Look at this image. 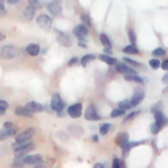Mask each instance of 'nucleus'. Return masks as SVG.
Returning <instances> with one entry per match:
<instances>
[{"label":"nucleus","instance_id":"7","mask_svg":"<svg viewBox=\"0 0 168 168\" xmlns=\"http://www.w3.org/2000/svg\"><path fill=\"white\" fill-rule=\"evenodd\" d=\"M33 135H34V129H26V130L16 134L15 142H30Z\"/></svg>","mask_w":168,"mask_h":168},{"label":"nucleus","instance_id":"12","mask_svg":"<svg viewBox=\"0 0 168 168\" xmlns=\"http://www.w3.org/2000/svg\"><path fill=\"white\" fill-rule=\"evenodd\" d=\"M144 99V92L141 91V89H138V91L134 92V95L131 96L130 99V105H131V108H134V106H137L142 103V100Z\"/></svg>","mask_w":168,"mask_h":168},{"label":"nucleus","instance_id":"13","mask_svg":"<svg viewBox=\"0 0 168 168\" xmlns=\"http://www.w3.org/2000/svg\"><path fill=\"white\" fill-rule=\"evenodd\" d=\"M34 16H36V9L32 8V7H28L25 9H22L21 13H20L21 20H24V21H30V20H33Z\"/></svg>","mask_w":168,"mask_h":168},{"label":"nucleus","instance_id":"17","mask_svg":"<svg viewBox=\"0 0 168 168\" xmlns=\"http://www.w3.org/2000/svg\"><path fill=\"white\" fill-rule=\"evenodd\" d=\"M154 117H155V122L159 124L160 126H166L168 124V118L163 112H156V113H154Z\"/></svg>","mask_w":168,"mask_h":168},{"label":"nucleus","instance_id":"36","mask_svg":"<svg viewBox=\"0 0 168 168\" xmlns=\"http://www.w3.org/2000/svg\"><path fill=\"white\" fill-rule=\"evenodd\" d=\"M43 5H45L43 3H38V2H36V0H29V7L34 8V9H37V8H42Z\"/></svg>","mask_w":168,"mask_h":168},{"label":"nucleus","instance_id":"51","mask_svg":"<svg viewBox=\"0 0 168 168\" xmlns=\"http://www.w3.org/2000/svg\"><path fill=\"white\" fill-rule=\"evenodd\" d=\"M3 40H5V36L3 34V33H0V41H3Z\"/></svg>","mask_w":168,"mask_h":168},{"label":"nucleus","instance_id":"21","mask_svg":"<svg viewBox=\"0 0 168 168\" xmlns=\"http://www.w3.org/2000/svg\"><path fill=\"white\" fill-rule=\"evenodd\" d=\"M25 166V156H16L12 161V167L13 168H21Z\"/></svg>","mask_w":168,"mask_h":168},{"label":"nucleus","instance_id":"33","mask_svg":"<svg viewBox=\"0 0 168 168\" xmlns=\"http://www.w3.org/2000/svg\"><path fill=\"white\" fill-rule=\"evenodd\" d=\"M121 116H125V110H121V109H114V110H112V113H110V117L112 118H118V117Z\"/></svg>","mask_w":168,"mask_h":168},{"label":"nucleus","instance_id":"20","mask_svg":"<svg viewBox=\"0 0 168 168\" xmlns=\"http://www.w3.org/2000/svg\"><path fill=\"white\" fill-rule=\"evenodd\" d=\"M99 59L101 60V62L109 64V66H116V63H117V59H116V58L109 57V55H104V54L99 55Z\"/></svg>","mask_w":168,"mask_h":168},{"label":"nucleus","instance_id":"49","mask_svg":"<svg viewBox=\"0 0 168 168\" xmlns=\"http://www.w3.org/2000/svg\"><path fill=\"white\" fill-rule=\"evenodd\" d=\"M8 3L9 4H19L20 2H19V0H8Z\"/></svg>","mask_w":168,"mask_h":168},{"label":"nucleus","instance_id":"43","mask_svg":"<svg viewBox=\"0 0 168 168\" xmlns=\"http://www.w3.org/2000/svg\"><path fill=\"white\" fill-rule=\"evenodd\" d=\"M160 69H163L164 71H168V59H166V60H163V62H161Z\"/></svg>","mask_w":168,"mask_h":168},{"label":"nucleus","instance_id":"45","mask_svg":"<svg viewBox=\"0 0 168 168\" xmlns=\"http://www.w3.org/2000/svg\"><path fill=\"white\" fill-rule=\"evenodd\" d=\"M104 55H112V49H104Z\"/></svg>","mask_w":168,"mask_h":168},{"label":"nucleus","instance_id":"25","mask_svg":"<svg viewBox=\"0 0 168 168\" xmlns=\"http://www.w3.org/2000/svg\"><path fill=\"white\" fill-rule=\"evenodd\" d=\"M160 64H161V62H160L158 58H153V59H150V60H148V66H150L153 70H158V69H160Z\"/></svg>","mask_w":168,"mask_h":168},{"label":"nucleus","instance_id":"9","mask_svg":"<svg viewBox=\"0 0 168 168\" xmlns=\"http://www.w3.org/2000/svg\"><path fill=\"white\" fill-rule=\"evenodd\" d=\"M47 11L49 13L53 16V17H59L62 15V5H60L59 2H53V3H49L47 5Z\"/></svg>","mask_w":168,"mask_h":168},{"label":"nucleus","instance_id":"6","mask_svg":"<svg viewBox=\"0 0 168 168\" xmlns=\"http://www.w3.org/2000/svg\"><path fill=\"white\" fill-rule=\"evenodd\" d=\"M84 118H86L87 121H99V120H101V116L99 114L96 106L89 105L86 110V113H84Z\"/></svg>","mask_w":168,"mask_h":168},{"label":"nucleus","instance_id":"15","mask_svg":"<svg viewBox=\"0 0 168 168\" xmlns=\"http://www.w3.org/2000/svg\"><path fill=\"white\" fill-rule=\"evenodd\" d=\"M25 53L28 55H30V57H37V55L41 53V47H40V45H37V43H29L25 47Z\"/></svg>","mask_w":168,"mask_h":168},{"label":"nucleus","instance_id":"32","mask_svg":"<svg viewBox=\"0 0 168 168\" xmlns=\"http://www.w3.org/2000/svg\"><path fill=\"white\" fill-rule=\"evenodd\" d=\"M125 80L127 82H135V83H143V79L138 75H130V76H125Z\"/></svg>","mask_w":168,"mask_h":168},{"label":"nucleus","instance_id":"39","mask_svg":"<svg viewBox=\"0 0 168 168\" xmlns=\"http://www.w3.org/2000/svg\"><path fill=\"white\" fill-rule=\"evenodd\" d=\"M161 106H163V103L159 101L155 106H153V108H151V112H153V113H156V112H161Z\"/></svg>","mask_w":168,"mask_h":168},{"label":"nucleus","instance_id":"42","mask_svg":"<svg viewBox=\"0 0 168 168\" xmlns=\"http://www.w3.org/2000/svg\"><path fill=\"white\" fill-rule=\"evenodd\" d=\"M4 129H12V127H16V125L13 124V122H9V121H7V122H4Z\"/></svg>","mask_w":168,"mask_h":168},{"label":"nucleus","instance_id":"38","mask_svg":"<svg viewBox=\"0 0 168 168\" xmlns=\"http://www.w3.org/2000/svg\"><path fill=\"white\" fill-rule=\"evenodd\" d=\"M5 15H7V9L4 8V3L0 0V19H3Z\"/></svg>","mask_w":168,"mask_h":168},{"label":"nucleus","instance_id":"27","mask_svg":"<svg viewBox=\"0 0 168 168\" xmlns=\"http://www.w3.org/2000/svg\"><path fill=\"white\" fill-rule=\"evenodd\" d=\"M131 108V105H130V100H122V101L118 103V109L121 110H127V109H130Z\"/></svg>","mask_w":168,"mask_h":168},{"label":"nucleus","instance_id":"5","mask_svg":"<svg viewBox=\"0 0 168 168\" xmlns=\"http://www.w3.org/2000/svg\"><path fill=\"white\" fill-rule=\"evenodd\" d=\"M72 34H74L77 40H86V37L89 34V28H87L86 25L79 24L74 28L72 30Z\"/></svg>","mask_w":168,"mask_h":168},{"label":"nucleus","instance_id":"29","mask_svg":"<svg viewBox=\"0 0 168 168\" xmlns=\"http://www.w3.org/2000/svg\"><path fill=\"white\" fill-rule=\"evenodd\" d=\"M110 127H112V125L110 124H101L100 125V134H101V135H106V134H108L109 131H110Z\"/></svg>","mask_w":168,"mask_h":168},{"label":"nucleus","instance_id":"2","mask_svg":"<svg viewBox=\"0 0 168 168\" xmlns=\"http://www.w3.org/2000/svg\"><path fill=\"white\" fill-rule=\"evenodd\" d=\"M64 101L62 100V97H60L59 93H54L53 97H51V101H50V108H51V110L54 112H63L64 110Z\"/></svg>","mask_w":168,"mask_h":168},{"label":"nucleus","instance_id":"48","mask_svg":"<svg viewBox=\"0 0 168 168\" xmlns=\"http://www.w3.org/2000/svg\"><path fill=\"white\" fill-rule=\"evenodd\" d=\"M93 168H104V164L103 163H96L93 166Z\"/></svg>","mask_w":168,"mask_h":168},{"label":"nucleus","instance_id":"46","mask_svg":"<svg viewBox=\"0 0 168 168\" xmlns=\"http://www.w3.org/2000/svg\"><path fill=\"white\" fill-rule=\"evenodd\" d=\"M92 142H95V143H97L99 142V135H96V134H95V135H92Z\"/></svg>","mask_w":168,"mask_h":168},{"label":"nucleus","instance_id":"18","mask_svg":"<svg viewBox=\"0 0 168 168\" xmlns=\"http://www.w3.org/2000/svg\"><path fill=\"white\" fill-rule=\"evenodd\" d=\"M117 143H118V146L124 150L125 148V146L129 143V134L127 133H121V134H118V137H117Z\"/></svg>","mask_w":168,"mask_h":168},{"label":"nucleus","instance_id":"52","mask_svg":"<svg viewBox=\"0 0 168 168\" xmlns=\"http://www.w3.org/2000/svg\"><path fill=\"white\" fill-rule=\"evenodd\" d=\"M5 114V109H0V116H4Z\"/></svg>","mask_w":168,"mask_h":168},{"label":"nucleus","instance_id":"23","mask_svg":"<svg viewBox=\"0 0 168 168\" xmlns=\"http://www.w3.org/2000/svg\"><path fill=\"white\" fill-rule=\"evenodd\" d=\"M96 59V55L95 54H87V55H84V57L80 59V64L83 67H87L89 62H92V60Z\"/></svg>","mask_w":168,"mask_h":168},{"label":"nucleus","instance_id":"19","mask_svg":"<svg viewBox=\"0 0 168 168\" xmlns=\"http://www.w3.org/2000/svg\"><path fill=\"white\" fill-rule=\"evenodd\" d=\"M15 113H16V116H19V117H26V118L33 117V114L25 108V106H17V108L15 109Z\"/></svg>","mask_w":168,"mask_h":168},{"label":"nucleus","instance_id":"14","mask_svg":"<svg viewBox=\"0 0 168 168\" xmlns=\"http://www.w3.org/2000/svg\"><path fill=\"white\" fill-rule=\"evenodd\" d=\"M25 108L33 114V113H40V112H42L43 110V105L40 104V103H37V101H29L25 105Z\"/></svg>","mask_w":168,"mask_h":168},{"label":"nucleus","instance_id":"37","mask_svg":"<svg viewBox=\"0 0 168 168\" xmlns=\"http://www.w3.org/2000/svg\"><path fill=\"white\" fill-rule=\"evenodd\" d=\"M139 113H141V110H135V112H131L130 114H127V116L125 117V118H124V121L126 122V121H130V120H133V118H135V117H137V116H138Z\"/></svg>","mask_w":168,"mask_h":168},{"label":"nucleus","instance_id":"10","mask_svg":"<svg viewBox=\"0 0 168 168\" xmlns=\"http://www.w3.org/2000/svg\"><path fill=\"white\" fill-rule=\"evenodd\" d=\"M116 70L120 72V74H124V76H130V75H138L137 71L129 67L126 63H116Z\"/></svg>","mask_w":168,"mask_h":168},{"label":"nucleus","instance_id":"1","mask_svg":"<svg viewBox=\"0 0 168 168\" xmlns=\"http://www.w3.org/2000/svg\"><path fill=\"white\" fill-rule=\"evenodd\" d=\"M20 54V50L13 45H5L0 50V57L3 59H13Z\"/></svg>","mask_w":168,"mask_h":168},{"label":"nucleus","instance_id":"47","mask_svg":"<svg viewBox=\"0 0 168 168\" xmlns=\"http://www.w3.org/2000/svg\"><path fill=\"white\" fill-rule=\"evenodd\" d=\"M161 82H163L164 84H168V74H166V75L163 76V79H161Z\"/></svg>","mask_w":168,"mask_h":168},{"label":"nucleus","instance_id":"30","mask_svg":"<svg viewBox=\"0 0 168 168\" xmlns=\"http://www.w3.org/2000/svg\"><path fill=\"white\" fill-rule=\"evenodd\" d=\"M154 55V57H163V55H166L167 53H166V49H163V47H156L155 50H153V53H151Z\"/></svg>","mask_w":168,"mask_h":168},{"label":"nucleus","instance_id":"41","mask_svg":"<svg viewBox=\"0 0 168 168\" xmlns=\"http://www.w3.org/2000/svg\"><path fill=\"white\" fill-rule=\"evenodd\" d=\"M8 106H9V104H8L7 101H4V100H0V109H5V110H7Z\"/></svg>","mask_w":168,"mask_h":168},{"label":"nucleus","instance_id":"3","mask_svg":"<svg viewBox=\"0 0 168 168\" xmlns=\"http://www.w3.org/2000/svg\"><path fill=\"white\" fill-rule=\"evenodd\" d=\"M37 25L40 28H42L43 30L49 32L50 29H51V26H53V20H51L50 16L42 13L40 16H37Z\"/></svg>","mask_w":168,"mask_h":168},{"label":"nucleus","instance_id":"11","mask_svg":"<svg viewBox=\"0 0 168 168\" xmlns=\"http://www.w3.org/2000/svg\"><path fill=\"white\" fill-rule=\"evenodd\" d=\"M57 41L62 45V46H64V47H70L72 45L71 37L69 34H66V33L60 32V30H57Z\"/></svg>","mask_w":168,"mask_h":168},{"label":"nucleus","instance_id":"16","mask_svg":"<svg viewBox=\"0 0 168 168\" xmlns=\"http://www.w3.org/2000/svg\"><path fill=\"white\" fill-rule=\"evenodd\" d=\"M16 127H12V129H2L0 130V141H4V139H8L9 137H13L16 135Z\"/></svg>","mask_w":168,"mask_h":168},{"label":"nucleus","instance_id":"35","mask_svg":"<svg viewBox=\"0 0 168 168\" xmlns=\"http://www.w3.org/2000/svg\"><path fill=\"white\" fill-rule=\"evenodd\" d=\"M124 62L125 63H127V64H130L131 67H141V64H139L137 60H134V59H131V58H127V57H124Z\"/></svg>","mask_w":168,"mask_h":168},{"label":"nucleus","instance_id":"50","mask_svg":"<svg viewBox=\"0 0 168 168\" xmlns=\"http://www.w3.org/2000/svg\"><path fill=\"white\" fill-rule=\"evenodd\" d=\"M33 168H47L45 164H41V166H37V167H33Z\"/></svg>","mask_w":168,"mask_h":168},{"label":"nucleus","instance_id":"44","mask_svg":"<svg viewBox=\"0 0 168 168\" xmlns=\"http://www.w3.org/2000/svg\"><path fill=\"white\" fill-rule=\"evenodd\" d=\"M77 45H79V46H80V47H84V49H86V47H87V43H86V40H79V41H77Z\"/></svg>","mask_w":168,"mask_h":168},{"label":"nucleus","instance_id":"24","mask_svg":"<svg viewBox=\"0 0 168 168\" xmlns=\"http://www.w3.org/2000/svg\"><path fill=\"white\" fill-rule=\"evenodd\" d=\"M122 51H124L125 54H130V55H137V54H139V50H138L135 46H131V45H129V46H125L124 49H122Z\"/></svg>","mask_w":168,"mask_h":168},{"label":"nucleus","instance_id":"26","mask_svg":"<svg viewBox=\"0 0 168 168\" xmlns=\"http://www.w3.org/2000/svg\"><path fill=\"white\" fill-rule=\"evenodd\" d=\"M127 36H129V41H130V45H131V46H135V43H137V36H135V32H134L133 29H129Z\"/></svg>","mask_w":168,"mask_h":168},{"label":"nucleus","instance_id":"22","mask_svg":"<svg viewBox=\"0 0 168 168\" xmlns=\"http://www.w3.org/2000/svg\"><path fill=\"white\" fill-rule=\"evenodd\" d=\"M100 42L103 43L104 49H112V42H110L109 37L106 36L105 33H101V34H100Z\"/></svg>","mask_w":168,"mask_h":168},{"label":"nucleus","instance_id":"4","mask_svg":"<svg viewBox=\"0 0 168 168\" xmlns=\"http://www.w3.org/2000/svg\"><path fill=\"white\" fill-rule=\"evenodd\" d=\"M82 113H83V104L82 103H75L67 108V114H69L71 118H79V117H82Z\"/></svg>","mask_w":168,"mask_h":168},{"label":"nucleus","instance_id":"28","mask_svg":"<svg viewBox=\"0 0 168 168\" xmlns=\"http://www.w3.org/2000/svg\"><path fill=\"white\" fill-rule=\"evenodd\" d=\"M80 19H82V24L83 25H86L87 28H89L92 25V22H91V17H89V15L88 13H82V16H80Z\"/></svg>","mask_w":168,"mask_h":168},{"label":"nucleus","instance_id":"40","mask_svg":"<svg viewBox=\"0 0 168 168\" xmlns=\"http://www.w3.org/2000/svg\"><path fill=\"white\" fill-rule=\"evenodd\" d=\"M77 62H79V59H77L76 57H72V58L69 60V63H67V66H69V67H72V66H75Z\"/></svg>","mask_w":168,"mask_h":168},{"label":"nucleus","instance_id":"31","mask_svg":"<svg viewBox=\"0 0 168 168\" xmlns=\"http://www.w3.org/2000/svg\"><path fill=\"white\" fill-rule=\"evenodd\" d=\"M161 129H163V126H160L159 124H156V122L154 121L153 124H151V126H150V131L153 133V134H158Z\"/></svg>","mask_w":168,"mask_h":168},{"label":"nucleus","instance_id":"34","mask_svg":"<svg viewBox=\"0 0 168 168\" xmlns=\"http://www.w3.org/2000/svg\"><path fill=\"white\" fill-rule=\"evenodd\" d=\"M112 168H125L124 161H122L120 158H114L113 163H112Z\"/></svg>","mask_w":168,"mask_h":168},{"label":"nucleus","instance_id":"8","mask_svg":"<svg viewBox=\"0 0 168 168\" xmlns=\"http://www.w3.org/2000/svg\"><path fill=\"white\" fill-rule=\"evenodd\" d=\"M43 156L42 155H25V166H41L43 164Z\"/></svg>","mask_w":168,"mask_h":168}]
</instances>
